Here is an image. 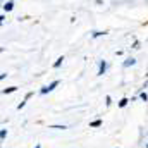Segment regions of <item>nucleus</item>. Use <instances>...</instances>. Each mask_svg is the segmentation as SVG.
Returning <instances> with one entry per match:
<instances>
[{
	"label": "nucleus",
	"mask_w": 148,
	"mask_h": 148,
	"mask_svg": "<svg viewBox=\"0 0 148 148\" xmlns=\"http://www.w3.org/2000/svg\"><path fill=\"white\" fill-rule=\"evenodd\" d=\"M59 83H60V81H59V79H55V81H52L50 84L43 86V88L40 90V95H48V93H52V91H53V90H55V88L59 86Z\"/></svg>",
	"instance_id": "obj_1"
},
{
	"label": "nucleus",
	"mask_w": 148,
	"mask_h": 148,
	"mask_svg": "<svg viewBox=\"0 0 148 148\" xmlns=\"http://www.w3.org/2000/svg\"><path fill=\"white\" fill-rule=\"evenodd\" d=\"M3 23H5V12L0 16V24H3Z\"/></svg>",
	"instance_id": "obj_16"
},
{
	"label": "nucleus",
	"mask_w": 148,
	"mask_h": 148,
	"mask_svg": "<svg viewBox=\"0 0 148 148\" xmlns=\"http://www.w3.org/2000/svg\"><path fill=\"white\" fill-rule=\"evenodd\" d=\"M31 97H33V93H31V91H29V93H26V97H24V98H26V100H29V98H31Z\"/></svg>",
	"instance_id": "obj_18"
},
{
	"label": "nucleus",
	"mask_w": 148,
	"mask_h": 148,
	"mask_svg": "<svg viewBox=\"0 0 148 148\" xmlns=\"http://www.w3.org/2000/svg\"><path fill=\"white\" fill-rule=\"evenodd\" d=\"M12 9H14V0H7V2L2 3V10L3 12H10Z\"/></svg>",
	"instance_id": "obj_3"
},
{
	"label": "nucleus",
	"mask_w": 148,
	"mask_h": 148,
	"mask_svg": "<svg viewBox=\"0 0 148 148\" xmlns=\"http://www.w3.org/2000/svg\"><path fill=\"white\" fill-rule=\"evenodd\" d=\"M14 91H17V86H9V88H3V90H2V93H3V95L14 93Z\"/></svg>",
	"instance_id": "obj_8"
},
{
	"label": "nucleus",
	"mask_w": 148,
	"mask_h": 148,
	"mask_svg": "<svg viewBox=\"0 0 148 148\" xmlns=\"http://www.w3.org/2000/svg\"><path fill=\"white\" fill-rule=\"evenodd\" d=\"M145 148H148V143H147V147H145Z\"/></svg>",
	"instance_id": "obj_20"
},
{
	"label": "nucleus",
	"mask_w": 148,
	"mask_h": 148,
	"mask_svg": "<svg viewBox=\"0 0 148 148\" xmlns=\"http://www.w3.org/2000/svg\"><path fill=\"white\" fill-rule=\"evenodd\" d=\"M35 148H41V145H36V147H35Z\"/></svg>",
	"instance_id": "obj_19"
},
{
	"label": "nucleus",
	"mask_w": 148,
	"mask_h": 148,
	"mask_svg": "<svg viewBox=\"0 0 148 148\" xmlns=\"http://www.w3.org/2000/svg\"><path fill=\"white\" fill-rule=\"evenodd\" d=\"M138 97H140V100H141V102H148V93H147V91H140V95H138Z\"/></svg>",
	"instance_id": "obj_11"
},
{
	"label": "nucleus",
	"mask_w": 148,
	"mask_h": 148,
	"mask_svg": "<svg viewBox=\"0 0 148 148\" xmlns=\"http://www.w3.org/2000/svg\"><path fill=\"white\" fill-rule=\"evenodd\" d=\"M50 129H59V131H66V129H67V126H66V124H52V126H50Z\"/></svg>",
	"instance_id": "obj_10"
},
{
	"label": "nucleus",
	"mask_w": 148,
	"mask_h": 148,
	"mask_svg": "<svg viewBox=\"0 0 148 148\" xmlns=\"http://www.w3.org/2000/svg\"><path fill=\"white\" fill-rule=\"evenodd\" d=\"M136 64V59H133V57H129V59H126L124 62H122V67L124 69H127V67H133Z\"/></svg>",
	"instance_id": "obj_4"
},
{
	"label": "nucleus",
	"mask_w": 148,
	"mask_h": 148,
	"mask_svg": "<svg viewBox=\"0 0 148 148\" xmlns=\"http://www.w3.org/2000/svg\"><path fill=\"white\" fill-rule=\"evenodd\" d=\"M105 105H107V107H110V105H112V98H110V95H107V97H105Z\"/></svg>",
	"instance_id": "obj_14"
},
{
	"label": "nucleus",
	"mask_w": 148,
	"mask_h": 148,
	"mask_svg": "<svg viewBox=\"0 0 148 148\" xmlns=\"http://www.w3.org/2000/svg\"><path fill=\"white\" fill-rule=\"evenodd\" d=\"M131 48L138 50V48H140V41H138V40H134V41H133V47H131Z\"/></svg>",
	"instance_id": "obj_15"
},
{
	"label": "nucleus",
	"mask_w": 148,
	"mask_h": 148,
	"mask_svg": "<svg viewBox=\"0 0 148 148\" xmlns=\"http://www.w3.org/2000/svg\"><path fill=\"white\" fill-rule=\"evenodd\" d=\"M7 76H9V74H7V73H0V79H2V81H3V79H5V77H7Z\"/></svg>",
	"instance_id": "obj_17"
},
{
	"label": "nucleus",
	"mask_w": 148,
	"mask_h": 148,
	"mask_svg": "<svg viewBox=\"0 0 148 148\" xmlns=\"http://www.w3.org/2000/svg\"><path fill=\"white\" fill-rule=\"evenodd\" d=\"M129 102H131V100H129L127 97H124V98H121V100H119V103H117V107H119V109H124V107H126V105H127Z\"/></svg>",
	"instance_id": "obj_5"
},
{
	"label": "nucleus",
	"mask_w": 148,
	"mask_h": 148,
	"mask_svg": "<svg viewBox=\"0 0 148 148\" xmlns=\"http://www.w3.org/2000/svg\"><path fill=\"white\" fill-rule=\"evenodd\" d=\"M105 35H107V31H91V38L93 40H97L100 36H105Z\"/></svg>",
	"instance_id": "obj_7"
},
{
	"label": "nucleus",
	"mask_w": 148,
	"mask_h": 148,
	"mask_svg": "<svg viewBox=\"0 0 148 148\" xmlns=\"http://www.w3.org/2000/svg\"><path fill=\"white\" fill-rule=\"evenodd\" d=\"M117 148H119V147H117Z\"/></svg>",
	"instance_id": "obj_21"
},
{
	"label": "nucleus",
	"mask_w": 148,
	"mask_h": 148,
	"mask_svg": "<svg viewBox=\"0 0 148 148\" xmlns=\"http://www.w3.org/2000/svg\"><path fill=\"white\" fill-rule=\"evenodd\" d=\"M102 124H103L102 119H97V121H91V122H90V127H93V129H95V127H102Z\"/></svg>",
	"instance_id": "obj_9"
},
{
	"label": "nucleus",
	"mask_w": 148,
	"mask_h": 148,
	"mask_svg": "<svg viewBox=\"0 0 148 148\" xmlns=\"http://www.w3.org/2000/svg\"><path fill=\"white\" fill-rule=\"evenodd\" d=\"M107 69H109V62L107 60H100V64H98V76H103V74L107 73Z\"/></svg>",
	"instance_id": "obj_2"
},
{
	"label": "nucleus",
	"mask_w": 148,
	"mask_h": 148,
	"mask_svg": "<svg viewBox=\"0 0 148 148\" xmlns=\"http://www.w3.org/2000/svg\"><path fill=\"white\" fill-rule=\"evenodd\" d=\"M26 102H28V100H26V98H24V100H23V102H21V103H17V110H23V109H24V107H26Z\"/></svg>",
	"instance_id": "obj_13"
},
{
	"label": "nucleus",
	"mask_w": 148,
	"mask_h": 148,
	"mask_svg": "<svg viewBox=\"0 0 148 148\" xmlns=\"http://www.w3.org/2000/svg\"><path fill=\"white\" fill-rule=\"evenodd\" d=\"M64 60H66V59H64V55H60V57H59V59L53 62V69H59V67L64 64Z\"/></svg>",
	"instance_id": "obj_6"
},
{
	"label": "nucleus",
	"mask_w": 148,
	"mask_h": 148,
	"mask_svg": "<svg viewBox=\"0 0 148 148\" xmlns=\"http://www.w3.org/2000/svg\"><path fill=\"white\" fill-rule=\"evenodd\" d=\"M5 138H7V129H0V140L5 141Z\"/></svg>",
	"instance_id": "obj_12"
}]
</instances>
